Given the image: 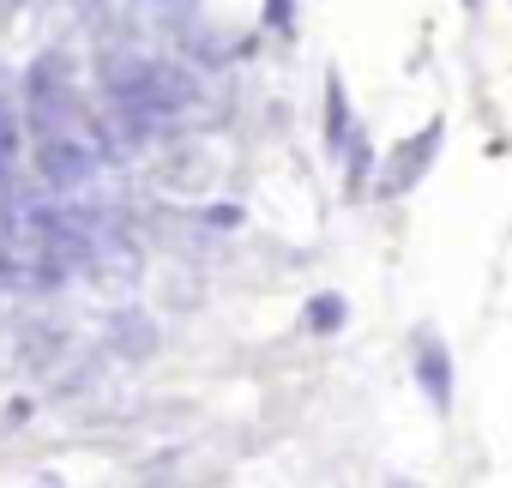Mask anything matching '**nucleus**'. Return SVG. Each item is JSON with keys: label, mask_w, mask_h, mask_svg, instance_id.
<instances>
[{"label": "nucleus", "mask_w": 512, "mask_h": 488, "mask_svg": "<svg viewBox=\"0 0 512 488\" xmlns=\"http://www.w3.org/2000/svg\"><path fill=\"white\" fill-rule=\"evenodd\" d=\"M350 320V308H344V296H314L308 302V332H320V338H332L338 326Z\"/></svg>", "instance_id": "0eeeda50"}, {"label": "nucleus", "mask_w": 512, "mask_h": 488, "mask_svg": "<svg viewBox=\"0 0 512 488\" xmlns=\"http://www.w3.org/2000/svg\"><path fill=\"white\" fill-rule=\"evenodd\" d=\"M37 175L49 187H85L97 175V145L85 133H49L37 139Z\"/></svg>", "instance_id": "f03ea898"}, {"label": "nucleus", "mask_w": 512, "mask_h": 488, "mask_svg": "<svg viewBox=\"0 0 512 488\" xmlns=\"http://www.w3.org/2000/svg\"><path fill=\"white\" fill-rule=\"evenodd\" d=\"M19 133H25V109H19V97H13V85H7V73H0V175L13 169V157H19Z\"/></svg>", "instance_id": "423d86ee"}, {"label": "nucleus", "mask_w": 512, "mask_h": 488, "mask_svg": "<svg viewBox=\"0 0 512 488\" xmlns=\"http://www.w3.org/2000/svg\"><path fill=\"white\" fill-rule=\"evenodd\" d=\"M464 13H476V0H464Z\"/></svg>", "instance_id": "ddd939ff"}, {"label": "nucleus", "mask_w": 512, "mask_h": 488, "mask_svg": "<svg viewBox=\"0 0 512 488\" xmlns=\"http://www.w3.org/2000/svg\"><path fill=\"white\" fill-rule=\"evenodd\" d=\"M368 169H374V151H368V139H350V193H362Z\"/></svg>", "instance_id": "1a4fd4ad"}, {"label": "nucleus", "mask_w": 512, "mask_h": 488, "mask_svg": "<svg viewBox=\"0 0 512 488\" xmlns=\"http://www.w3.org/2000/svg\"><path fill=\"white\" fill-rule=\"evenodd\" d=\"M115 344H121V350H133V356H145L157 338H151V326H145L139 314H121V320H115Z\"/></svg>", "instance_id": "6e6552de"}, {"label": "nucleus", "mask_w": 512, "mask_h": 488, "mask_svg": "<svg viewBox=\"0 0 512 488\" xmlns=\"http://www.w3.org/2000/svg\"><path fill=\"white\" fill-rule=\"evenodd\" d=\"M25 115L37 127V139L49 133H79V97L67 85V61L61 55H43L31 73H25Z\"/></svg>", "instance_id": "f257e3e1"}, {"label": "nucleus", "mask_w": 512, "mask_h": 488, "mask_svg": "<svg viewBox=\"0 0 512 488\" xmlns=\"http://www.w3.org/2000/svg\"><path fill=\"white\" fill-rule=\"evenodd\" d=\"M350 139H356V127H350V103H344L338 73H332V79H326V151H332V157H344V151H350Z\"/></svg>", "instance_id": "39448f33"}, {"label": "nucleus", "mask_w": 512, "mask_h": 488, "mask_svg": "<svg viewBox=\"0 0 512 488\" xmlns=\"http://www.w3.org/2000/svg\"><path fill=\"white\" fill-rule=\"evenodd\" d=\"M410 362H416V380H422L428 404L446 416V410H452V356H446V344H440L434 326H416V338H410Z\"/></svg>", "instance_id": "20e7f679"}, {"label": "nucleus", "mask_w": 512, "mask_h": 488, "mask_svg": "<svg viewBox=\"0 0 512 488\" xmlns=\"http://www.w3.org/2000/svg\"><path fill=\"white\" fill-rule=\"evenodd\" d=\"M434 151H440V121H428L416 139H404V145L392 151V163H386V175H380V199H398V193H410V187L428 175Z\"/></svg>", "instance_id": "7ed1b4c3"}, {"label": "nucleus", "mask_w": 512, "mask_h": 488, "mask_svg": "<svg viewBox=\"0 0 512 488\" xmlns=\"http://www.w3.org/2000/svg\"><path fill=\"white\" fill-rule=\"evenodd\" d=\"M205 217H211V223H223V229H229V223H241V211H235V205H211Z\"/></svg>", "instance_id": "9b49d317"}, {"label": "nucleus", "mask_w": 512, "mask_h": 488, "mask_svg": "<svg viewBox=\"0 0 512 488\" xmlns=\"http://www.w3.org/2000/svg\"><path fill=\"white\" fill-rule=\"evenodd\" d=\"M386 488H416V482H404V476H392V482H386Z\"/></svg>", "instance_id": "f8f14e48"}, {"label": "nucleus", "mask_w": 512, "mask_h": 488, "mask_svg": "<svg viewBox=\"0 0 512 488\" xmlns=\"http://www.w3.org/2000/svg\"><path fill=\"white\" fill-rule=\"evenodd\" d=\"M266 25H272L278 37H290V31H296V0H266Z\"/></svg>", "instance_id": "9d476101"}]
</instances>
